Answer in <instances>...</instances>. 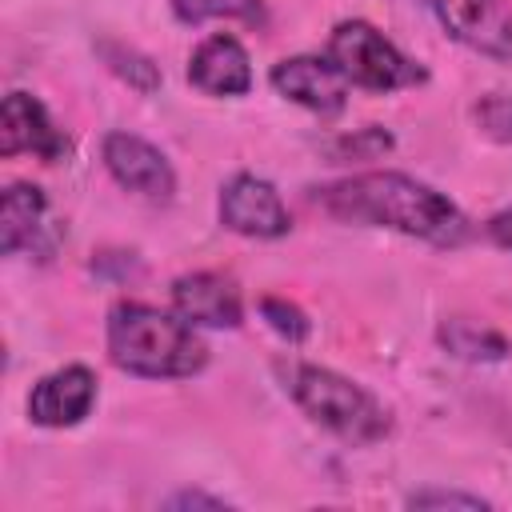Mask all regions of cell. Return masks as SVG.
Listing matches in <instances>:
<instances>
[{
	"instance_id": "6da1fadb",
	"label": "cell",
	"mask_w": 512,
	"mask_h": 512,
	"mask_svg": "<svg viewBox=\"0 0 512 512\" xmlns=\"http://www.w3.org/2000/svg\"><path fill=\"white\" fill-rule=\"evenodd\" d=\"M320 208L344 224L392 228L400 236H416L440 248H452L468 236L464 212L436 192L432 184L404 176V172H360L332 180L316 192Z\"/></svg>"
},
{
	"instance_id": "7a4b0ae2",
	"label": "cell",
	"mask_w": 512,
	"mask_h": 512,
	"mask_svg": "<svg viewBox=\"0 0 512 512\" xmlns=\"http://www.w3.org/2000/svg\"><path fill=\"white\" fill-rule=\"evenodd\" d=\"M108 360L144 380H180L208 364V348L180 312L120 300L108 312Z\"/></svg>"
},
{
	"instance_id": "3957f363",
	"label": "cell",
	"mask_w": 512,
	"mask_h": 512,
	"mask_svg": "<svg viewBox=\"0 0 512 512\" xmlns=\"http://www.w3.org/2000/svg\"><path fill=\"white\" fill-rule=\"evenodd\" d=\"M284 388L312 424L328 428L332 436H340L348 444H376L392 428V420L376 404V396L332 368L292 364L284 372Z\"/></svg>"
},
{
	"instance_id": "277c9868",
	"label": "cell",
	"mask_w": 512,
	"mask_h": 512,
	"mask_svg": "<svg viewBox=\"0 0 512 512\" xmlns=\"http://www.w3.org/2000/svg\"><path fill=\"white\" fill-rule=\"evenodd\" d=\"M328 60L344 72L348 84L368 88V92H396V88H416L428 80V72L416 60H408L368 20H340L328 36Z\"/></svg>"
},
{
	"instance_id": "5b68a950",
	"label": "cell",
	"mask_w": 512,
	"mask_h": 512,
	"mask_svg": "<svg viewBox=\"0 0 512 512\" xmlns=\"http://www.w3.org/2000/svg\"><path fill=\"white\" fill-rule=\"evenodd\" d=\"M436 20L464 48L512 64V8L504 0H428Z\"/></svg>"
},
{
	"instance_id": "8992f818",
	"label": "cell",
	"mask_w": 512,
	"mask_h": 512,
	"mask_svg": "<svg viewBox=\"0 0 512 512\" xmlns=\"http://www.w3.org/2000/svg\"><path fill=\"white\" fill-rule=\"evenodd\" d=\"M220 224L236 236L276 240V236H288L292 216H288L280 192L268 180H260L252 172H240L220 188Z\"/></svg>"
},
{
	"instance_id": "52a82bcc",
	"label": "cell",
	"mask_w": 512,
	"mask_h": 512,
	"mask_svg": "<svg viewBox=\"0 0 512 512\" xmlns=\"http://www.w3.org/2000/svg\"><path fill=\"white\" fill-rule=\"evenodd\" d=\"M104 168L112 172V180L144 200H172L176 192V172L168 164V156L148 144L136 132H108L100 144Z\"/></svg>"
},
{
	"instance_id": "ba28073f",
	"label": "cell",
	"mask_w": 512,
	"mask_h": 512,
	"mask_svg": "<svg viewBox=\"0 0 512 512\" xmlns=\"http://www.w3.org/2000/svg\"><path fill=\"white\" fill-rule=\"evenodd\" d=\"M268 80L284 100L316 116H340L348 104V80L328 56H288L272 68Z\"/></svg>"
},
{
	"instance_id": "9c48e42d",
	"label": "cell",
	"mask_w": 512,
	"mask_h": 512,
	"mask_svg": "<svg viewBox=\"0 0 512 512\" xmlns=\"http://www.w3.org/2000/svg\"><path fill=\"white\" fill-rule=\"evenodd\" d=\"M32 152L44 164L68 156V136L52 124L48 108L32 92H8L0 104V156Z\"/></svg>"
},
{
	"instance_id": "30bf717a",
	"label": "cell",
	"mask_w": 512,
	"mask_h": 512,
	"mask_svg": "<svg viewBox=\"0 0 512 512\" xmlns=\"http://www.w3.org/2000/svg\"><path fill=\"white\" fill-rule=\"evenodd\" d=\"M96 404V376L84 364H68L48 372L28 392V416L40 428H72Z\"/></svg>"
},
{
	"instance_id": "8fae6325",
	"label": "cell",
	"mask_w": 512,
	"mask_h": 512,
	"mask_svg": "<svg viewBox=\"0 0 512 512\" xmlns=\"http://www.w3.org/2000/svg\"><path fill=\"white\" fill-rule=\"evenodd\" d=\"M188 84L208 96H244L252 88V64L236 36L216 32L188 56Z\"/></svg>"
},
{
	"instance_id": "7c38bea8",
	"label": "cell",
	"mask_w": 512,
	"mask_h": 512,
	"mask_svg": "<svg viewBox=\"0 0 512 512\" xmlns=\"http://www.w3.org/2000/svg\"><path fill=\"white\" fill-rule=\"evenodd\" d=\"M172 308L188 324H204V328H236L244 320L240 292L224 276H216V272L176 276L172 280Z\"/></svg>"
},
{
	"instance_id": "4fadbf2b",
	"label": "cell",
	"mask_w": 512,
	"mask_h": 512,
	"mask_svg": "<svg viewBox=\"0 0 512 512\" xmlns=\"http://www.w3.org/2000/svg\"><path fill=\"white\" fill-rule=\"evenodd\" d=\"M48 216V200L36 184H8L0 200V252L16 256L24 244H36Z\"/></svg>"
},
{
	"instance_id": "5bb4252c",
	"label": "cell",
	"mask_w": 512,
	"mask_h": 512,
	"mask_svg": "<svg viewBox=\"0 0 512 512\" xmlns=\"http://www.w3.org/2000/svg\"><path fill=\"white\" fill-rule=\"evenodd\" d=\"M440 344L460 360H504L508 356V340L500 332H492V328H484L476 320H464V316L444 320Z\"/></svg>"
},
{
	"instance_id": "9a60e30c",
	"label": "cell",
	"mask_w": 512,
	"mask_h": 512,
	"mask_svg": "<svg viewBox=\"0 0 512 512\" xmlns=\"http://www.w3.org/2000/svg\"><path fill=\"white\" fill-rule=\"evenodd\" d=\"M100 56H104V64L128 84V88H136V92H156L160 84H164V76H160V68L144 56V52H136L132 44H120V40H100Z\"/></svg>"
},
{
	"instance_id": "2e32d148",
	"label": "cell",
	"mask_w": 512,
	"mask_h": 512,
	"mask_svg": "<svg viewBox=\"0 0 512 512\" xmlns=\"http://www.w3.org/2000/svg\"><path fill=\"white\" fill-rule=\"evenodd\" d=\"M172 16L180 24H204L216 16L244 20V24H264V0H168Z\"/></svg>"
},
{
	"instance_id": "e0dca14e",
	"label": "cell",
	"mask_w": 512,
	"mask_h": 512,
	"mask_svg": "<svg viewBox=\"0 0 512 512\" xmlns=\"http://www.w3.org/2000/svg\"><path fill=\"white\" fill-rule=\"evenodd\" d=\"M472 116H476V128H480L492 144H512V96L488 92V96L476 100Z\"/></svg>"
},
{
	"instance_id": "ac0fdd59",
	"label": "cell",
	"mask_w": 512,
	"mask_h": 512,
	"mask_svg": "<svg viewBox=\"0 0 512 512\" xmlns=\"http://www.w3.org/2000/svg\"><path fill=\"white\" fill-rule=\"evenodd\" d=\"M388 148H392V132H384L380 124H368V128H356V132L332 140L328 152H332L336 160H376V156H384Z\"/></svg>"
},
{
	"instance_id": "d6986e66",
	"label": "cell",
	"mask_w": 512,
	"mask_h": 512,
	"mask_svg": "<svg viewBox=\"0 0 512 512\" xmlns=\"http://www.w3.org/2000/svg\"><path fill=\"white\" fill-rule=\"evenodd\" d=\"M260 316H264V320H268V328H272L276 336H284L288 344H304V340H308V332H312L308 316H304L296 304L280 300V296H264V300H260Z\"/></svg>"
},
{
	"instance_id": "ffe728a7",
	"label": "cell",
	"mask_w": 512,
	"mask_h": 512,
	"mask_svg": "<svg viewBox=\"0 0 512 512\" xmlns=\"http://www.w3.org/2000/svg\"><path fill=\"white\" fill-rule=\"evenodd\" d=\"M408 508H488L484 496H468V492H444V488H424L408 496Z\"/></svg>"
},
{
	"instance_id": "44dd1931",
	"label": "cell",
	"mask_w": 512,
	"mask_h": 512,
	"mask_svg": "<svg viewBox=\"0 0 512 512\" xmlns=\"http://www.w3.org/2000/svg\"><path fill=\"white\" fill-rule=\"evenodd\" d=\"M168 508H212V512H220V508H228L220 496H204V492H176L172 500H168Z\"/></svg>"
},
{
	"instance_id": "7402d4cb",
	"label": "cell",
	"mask_w": 512,
	"mask_h": 512,
	"mask_svg": "<svg viewBox=\"0 0 512 512\" xmlns=\"http://www.w3.org/2000/svg\"><path fill=\"white\" fill-rule=\"evenodd\" d=\"M488 236H492L500 248H508V252H512V208H508V212H500V216H492Z\"/></svg>"
}]
</instances>
